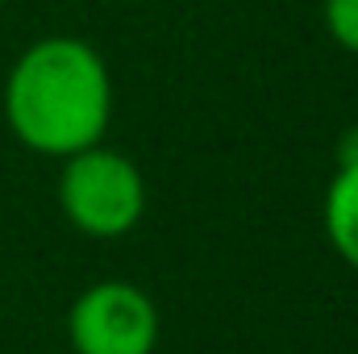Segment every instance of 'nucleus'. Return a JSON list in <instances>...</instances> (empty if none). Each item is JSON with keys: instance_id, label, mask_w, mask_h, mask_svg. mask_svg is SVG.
Returning <instances> with one entry per match:
<instances>
[{"instance_id": "39448f33", "label": "nucleus", "mask_w": 358, "mask_h": 354, "mask_svg": "<svg viewBox=\"0 0 358 354\" xmlns=\"http://www.w3.org/2000/svg\"><path fill=\"white\" fill-rule=\"evenodd\" d=\"M325 29L342 50L358 55V0H325Z\"/></svg>"}, {"instance_id": "7ed1b4c3", "label": "nucleus", "mask_w": 358, "mask_h": 354, "mask_svg": "<svg viewBox=\"0 0 358 354\" xmlns=\"http://www.w3.org/2000/svg\"><path fill=\"white\" fill-rule=\"evenodd\" d=\"M155 300L125 279H100L67 309V342L76 354H155L159 346Z\"/></svg>"}, {"instance_id": "20e7f679", "label": "nucleus", "mask_w": 358, "mask_h": 354, "mask_svg": "<svg viewBox=\"0 0 358 354\" xmlns=\"http://www.w3.org/2000/svg\"><path fill=\"white\" fill-rule=\"evenodd\" d=\"M321 221H325V238L334 255L358 271V159H342V167L334 171L325 187Z\"/></svg>"}, {"instance_id": "f257e3e1", "label": "nucleus", "mask_w": 358, "mask_h": 354, "mask_svg": "<svg viewBox=\"0 0 358 354\" xmlns=\"http://www.w3.org/2000/svg\"><path fill=\"white\" fill-rule=\"evenodd\" d=\"M13 138L46 159H71L104 142L113 121V76L88 42L71 34L38 38L4 80Z\"/></svg>"}, {"instance_id": "423d86ee", "label": "nucleus", "mask_w": 358, "mask_h": 354, "mask_svg": "<svg viewBox=\"0 0 358 354\" xmlns=\"http://www.w3.org/2000/svg\"><path fill=\"white\" fill-rule=\"evenodd\" d=\"M346 159H358V121H355V134H350V146H346Z\"/></svg>"}, {"instance_id": "f03ea898", "label": "nucleus", "mask_w": 358, "mask_h": 354, "mask_svg": "<svg viewBox=\"0 0 358 354\" xmlns=\"http://www.w3.org/2000/svg\"><path fill=\"white\" fill-rule=\"evenodd\" d=\"M59 208L88 238H125L146 217V179L138 163L121 150L96 142L63 159L59 171Z\"/></svg>"}]
</instances>
